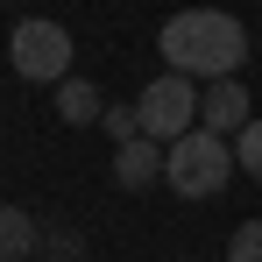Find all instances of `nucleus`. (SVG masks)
I'll list each match as a JSON object with an SVG mask.
<instances>
[{"label": "nucleus", "instance_id": "nucleus-1", "mask_svg": "<svg viewBox=\"0 0 262 262\" xmlns=\"http://www.w3.org/2000/svg\"><path fill=\"white\" fill-rule=\"evenodd\" d=\"M156 50L170 57V71H184V78H234L248 64V29L227 7H184V14L163 21Z\"/></svg>", "mask_w": 262, "mask_h": 262}, {"label": "nucleus", "instance_id": "nucleus-2", "mask_svg": "<svg viewBox=\"0 0 262 262\" xmlns=\"http://www.w3.org/2000/svg\"><path fill=\"white\" fill-rule=\"evenodd\" d=\"M227 170H241V163H234L227 135H213V128L177 135L170 156H163V184H170L177 199H213V191H227Z\"/></svg>", "mask_w": 262, "mask_h": 262}, {"label": "nucleus", "instance_id": "nucleus-3", "mask_svg": "<svg viewBox=\"0 0 262 262\" xmlns=\"http://www.w3.org/2000/svg\"><path fill=\"white\" fill-rule=\"evenodd\" d=\"M7 57H14V71L36 78V85H64V78H71V36H64V21H43V14L14 21Z\"/></svg>", "mask_w": 262, "mask_h": 262}, {"label": "nucleus", "instance_id": "nucleus-4", "mask_svg": "<svg viewBox=\"0 0 262 262\" xmlns=\"http://www.w3.org/2000/svg\"><path fill=\"white\" fill-rule=\"evenodd\" d=\"M135 114H142V135H156V142L170 149L177 135L199 128V85H191L184 71H163V78H149V85H142Z\"/></svg>", "mask_w": 262, "mask_h": 262}, {"label": "nucleus", "instance_id": "nucleus-5", "mask_svg": "<svg viewBox=\"0 0 262 262\" xmlns=\"http://www.w3.org/2000/svg\"><path fill=\"white\" fill-rule=\"evenodd\" d=\"M248 121H255V106H248L241 78H206V92H199V128H213V135H241Z\"/></svg>", "mask_w": 262, "mask_h": 262}, {"label": "nucleus", "instance_id": "nucleus-6", "mask_svg": "<svg viewBox=\"0 0 262 262\" xmlns=\"http://www.w3.org/2000/svg\"><path fill=\"white\" fill-rule=\"evenodd\" d=\"M163 156H170V149H163L156 135L121 142V149H114V184H121V191H149V184H163Z\"/></svg>", "mask_w": 262, "mask_h": 262}, {"label": "nucleus", "instance_id": "nucleus-7", "mask_svg": "<svg viewBox=\"0 0 262 262\" xmlns=\"http://www.w3.org/2000/svg\"><path fill=\"white\" fill-rule=\"evenodd\" d=\"M43 248V227L21 213V206H0V262H21Z\"/></svg>", "mask_w": 262, "mask_h": 262}, {"label": "nucleus", "instance_id": "nucleus-8", "mask_svg": "<svg viewBox=\"0 0 262 262\" xmlns=\"http://www.w3.org/2000/svg\"><path fill=\"white\" fill-rule=\"evenodd\" d=\"M99 114H106L99 85H85V78H64V85H57V121H71V128H92Z\"/></svg>", "mask_w": 262, "mask_h": 262}, {"label": "nucleus", "instance_id": "nucleus-9", "mask_svg": "<svg viewBox=\"0 0 262 262\" xmlns=\"http://www.w3.org/2000/svg\"><path fill=\"white\" fill-rule=\"evenodd\" d=\"M234 163H241V177L262 184V121H248V128L234 135Z\"/></svg>", "mask_w": 262, "mask_h": 262}, {"label": "nucleus", "instance_id": "nucleus-10", "mask_svg": "<svg viewBox=\"0 0 262 262\" xmlns=\"http://www.w3.org/2000/svg\"><path fill=\"white\" fill-rule=\"evenodd\" d=\"M99 128L114 135V149H121V142H135V135H142V114H135V106H106V114H99Z\"/></svg>", "mask_w": 262, "mask_h": 262}, {"label": "nucleus", "instance_id": "nucleus-11", "mask_svg": "<svg viewBox=\"0 0 262 262\" xmlns=\"http://www.w3.org/2000/svg\"><path fill=\"white\" fill-rule=\"evenodd\" d=\"M227 262H262V220L234 227V241H227Z\"/></svg>", "mask_w": 262, "mask_h": 262}, {"label": "nucleus", "instance_id": "nucleus-12", "mask_svg": "<svg viewBox=\"0 0 262 262\" xmlns=\"http://www.w3.org/2000/svg\"><path fill=\"white\" fill-rule=\"evenodd\" d=\"M43 248H50L57 262H78V255H85V241H78L71 227H50V234H43Z\"/></svg>", "mask_w": 262, "mask_h": 262}]
</instances>
